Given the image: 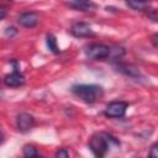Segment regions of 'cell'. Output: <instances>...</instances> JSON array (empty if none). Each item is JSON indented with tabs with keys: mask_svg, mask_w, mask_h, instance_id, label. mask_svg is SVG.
Returning a JSON list of instances; mask_svg holds the SVG:
<instances>
[{
	"mask_svg": "<svg viewBox=\"0 0 158 158\" xmlns=\"http://www.w3.org/2000/svg\"><path fill=\"white\" fill-rule=\"evenodd\" d=\"M111 53V49L109 46L102 44V43H94L86 47L85 54L89 59L99 60V59H106Z\"/></svg>",
	"mask_w": 158,
	"mask_h": 158,
	"instance_id": "3",
	"label": "cell"
},
{
	"mask_svg": "<svg viewBox=\"0 0 158 158\" xmlns=\"http://www.w3.org/2000/svg\"><path fill=\"white\" fill-rule=\"evenodd\" d=\"M67 4L69 7L79 11H94L98 9V4H95L93 0H68Z\"/></svg>",
	"mask_w": 158,
	"mask_h": 158,
	"instance_id": "7",
	"label": "cell"
},
{
	"mask_svg": "<svg viewBox=\"0 0 158 158\" xmlns=\"http://www.w3.org/2000/svg\"><path fill=\"white\" fill-rule=\"evenodd\" d=\"M126 4L133 10H146L147 0H125Z\"/></svg>",
	"mask_w": 158,
	"mask_h": 158,
	"instance_id": "10",
	"label": "cell"
},
{
	"mask_svg": "<svg viewBox=\"0 0 158 158\" xmlns=\"http://www.w3.org/2000/svg\"><path fill=\"white\" fill-rule=\"evenodd\" d=\"M23 156L25 157H28V158H32V157H38V152L37 149L31 146V144H25L23 146Z\"/></svg>",
	"mask_w": 158,
	"mask_h": 158,
	"instance_id": "13",
	"label": "cell"
},
{
	"mask_svg": "<svg viewBox=\"0 0 158 158\" xmlns=\"http://www.w3.org/2000/svg\"><path fill=\"white\" fill-rule=\"evenodd\" d=\"M6 15H7V10H6V7L0 6V20H2Z\"/></svg>",
	"mask_w": 158,
	"mask_h": 158,
	"instance_id": "17",
	"label": "cell"
},
{
	"mask_svg": "<svg viewBox=\"0 0 158 158\" xmlns=\"http://www.w3.org/2000/svg\"><path fill=\"white\" fill-rule=\"evenodd\" d=\"M70 32L75 37H93L94 36V31L85 22H75L72 26Z\"/></svg>",
	"mask_w": 158,
	"mask_h": 158,
	"instance_id": "6",
	"label": "cell"
},
{
	"mask_svg": "<svg viewBox=\"0 0 158 158\" xmlns=\"http://www.w3.org/2000/svg\"><path fill=\"white\" fill-rule=\"evenodd\" d=\"M17 22H19L21 26H23V27L32 28V27H35V26L38 25V22H40V16H38L36 12H33V11L23 12V14H21V15L19 16Z\"/></svg>",
	"mask_w": 158,
	"mask_h": 158,
	"instance_id": "5",
	"label": "cell"
},
{
	"mask_svg": "<svg viewBox=\"0 0 158 158\" xmlns=\"http://www.w3.org/2000/svg\"><path fill=\"white\" fill-rule=\"evenodd\" d=\"M16 122H17V128L21 132H27V131H30L33 127L35 118L32 117V115L26 114V112H22V114H20L17 116Z\"/></svg>",
	"mask_w": 158,
	"mask_h": 158,
	"instance_id": "8",
	"label": "cell"
},
{
	"mask_svg": "<svg viewBox=\"0 0 158 158\" xmlns=\"http://www.w3.org/2000/svg\"><path fill=\"white\" fill-rule=\"evenodd\" d=\"M47 47L51 52L53 53H59V48H58V44H57V38L54 37V35L49 33L47 35Z\"/></svg>",
	"mask_w": 158,
	"mask_h": 158,
	"instance_id": "11",
	"label": "cell"
},
{
	"mask_svg": "<svg viewBox=\"0 0 158 158\" xmlns=\"http://www.w3.org/2000/svg\"><path fill=\"white\" fill-rule=\"evenodd\" d=\"M16 33H17V30H16L15 27H7L6 31H5V35H6V36H10V37H12V36L16 35Z\"/></svg>",
	"mask_w": 158,
	"mask_h": 158,
	"instance_id": "15",
	"label": "cell"
},
{
	"mask_svg": "<svg viewBox=\"0 0 158 158\" xmlns=\"http://www.w3.org/2000/svg\"><path fill=\"white\" fill-rule=\"evenodd\" d=\"M117 70L126 74V75H130V77H138L139 75V72H137L136 69H132L131 67L126 65V64H117Z\"/></svg>",
	"mask_w": 158,
	"mask_h": 158,
	"instance_id": "12",
	"label": "cell"
},
{
	"mask_svg": "<svg viewBox=\"0 0 158 158\" xmlns=\"http://www.w3.org/2000/svg\"><path fill=\"white\" fill-rule=\"evenodd\" d=\"M127 107H128V104H127L126 101H112V102H110V104L106 106L104 114H105V116H107V117L118 118V117L125 116Z\"/></svg>",
	"mask_w": 158,
	"mask_h": 158,
	"instance_id": "4",
	"label": "cell"
},
{
	"mask_svg": "<svg viewBox=\"0 0 158 158\" xmlns=\"http://www.w3.org/2000/svg\"><path fill=\"white\" fill-rule=\"evenodd\" d=\"M54 156H56L57 158H58V157H59V158H60V157L67 158V157H69V152H68L65 148H60L59 151H57V152H56V154H54Z\"/></svg>",
	"mask_w": 158,
	"mask_h": 158,
	"instance_id": "14",
	"label": "cell"
},
{
	"mask_svg": "<svg viewBox=\"0 0 158 158\" xmlns=\"http://www.w3.org/2000/svg\"><path fill=\"white\" fill-rule=\"evenodd\" d=\"M149 156H152V157H158V153H157V144H153V146L151 147V153H149Z\"/></svg>",
	"mask_w": 158,
	"mask_h": 158,
	"instance_id": "16",
	"label": "cell"
},
{
	"mask_svg": "<svg viewBox=\"0 0 158 158\" xmlns=\"http://www.w3.org/2000/svg\"><path fill=\"white\" fill-rule=\"evenodd\" d=\"M112 144L120 146L118 139L106 132H99L91 137L89 142V148L95 157H104Z\"/></svg>",
	"mask_w": 158,
	"mask_h": 158,
	"instance_id": "1",
	"label": "cell"
},
{
	"mask_svg": "<svg viewBox=\"0 0 158 158\" xmlns=\"http://www.w3.org/2000/svg\"><path fill=\"white\" fill-rule=\"evenodd\" d=\"M1 141H2V133H1V131H0V143H1Z\"/></svg>",
	"mask_w": 158,
	"mask_h": 158,
	"instance_id": "18",
	"label": "cell"
},
{
	"mask_svg": "<svg viewBox=\"0 0 158 158\" xmlns=\"http://www.w3.org/2000/svg\"><path fill=\"white\" fill-rule=\"evenodd\" d=\"M25 81H26L25 77L17 69H15L11 74H7L4 79V83L7 86H21V85L25 84Z\"/></svg>",
	"mask_w": 158,
	"mask_h": 158,
	"instance_id": "9",
	"label": "cell"
},
{
	"mask_svg": "<svg viewBox=\"0 0 158 158\" xmlns=\"http://www.w3.org/2000/svg\"><path fill=\"white\" fill-rule=\"evenodd\" d=\"M72 93L86 104H94L104 95V89L96 84H79L72 86Z\"/></svg>",
	"mask_w": 158,
	"mask_h": 158,
	"instance_id": "2",
	"label": "cell"
}]
</instances>
